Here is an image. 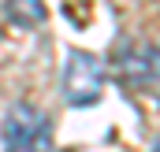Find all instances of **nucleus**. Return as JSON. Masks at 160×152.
<instances>
[{"mask_svg":"<svg viewBox=\"0 0 160 152\" xmlns=\"http://www.w3.org/2000/svg\"><path fill=\"white\" fill-rule=\"evenodd\" d=\"M116 74H119L123 85H157L160 82V45H149V41H134L127 45L119 56H116Z\"/></svg>","mask_w":160,"mask_h":152,"instance_id":"7ed1b4c3","label":"nucleus"},{"mask_svg":"<svg viewBox=\"0 0 160 152\" xmlns=\"http://www.w3.org/2000/svg\"><path fill=\"white\" fill-rule=\"evenodd\" d=\"M4 152H52V119L34 104H11L0 122Z\"/></svg>","mask_w":160,"mask_h":152,"instance_id":"f257e3e1","label":"nucleus"},{"mask_svg":"<svg viewBox=\"0 0 160 152\" xmlns=\"http://www.w3.org/2000/svg\"><path fill=\"white\" fill-rule=\"evenodd\" d=\"M4 7H8V19L19 22V26H38L45 19V4L41 0H8Z\"/></svg>","mask_w":160,"mask_h":152,"instance_id":"20e7f679","label":"nucleus"},{"mask_svg":"<svg viewBox=\"0 0 160 152\" xmlns=\"http://www.w3.org/2000/svg\"><path fill=\"white\" fill-rule=\"evenodd\" d=\"M104 89V63L93 52H71L63 67V97L75 108H89L101 100Z\"/></svg>","mask_w":160,"mask_h":152,"instance_id":"f03ea898","label":"nucleus"},{"mask_svg":"<svg viewBox=\"0 0 160 152\" xmlns=\"http://www.w3.org/2000/svg\"><path fill=\"white\" fill-rule=\"evenodd\" d=\"M153 152H160V141H157V145H153Z\"/></svg>","mask_w":160,"mask_h":152,"instance_id":"39448f33","label":"nucleus"}]
</instances>
